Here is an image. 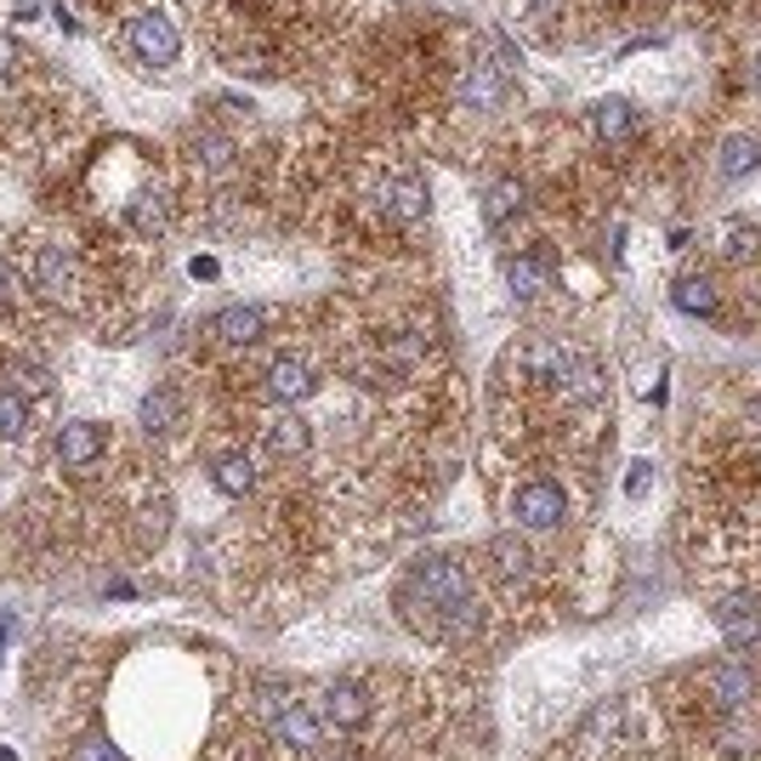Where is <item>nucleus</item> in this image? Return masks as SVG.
<instances>
[{"label":"nucleus","mask_w":761,"mask_h":761,"mask_svg":"<svg viewBox=\"0 0 761 761\" xmlns=\"http://www.w3.org/2000/svg\"><path fill=\"white\" fill-rule=\"evenodd\" d=\"M131 52H137L143 63H154V69H165V63H177V52H182L177 23H171V18H159V12L131 18Z\"/></svg>","instance_id":"nucleus-2"},{"label":"nucleus","mask_w":761,"mask_h":761,"mask_svg":"<svg viewBox=\"0 0 761 761\" xmlns=\"http://www.w3.org/2000/svg\"><path fill=\"white\" fill-rule=\"evenodd\" d=\"M671 302H676L682 313H716V290H710L705 279H682Z\"/></svg>","instance_id":"nucleus-19"},{"label":"nucleus","mask_w":761,"mask_h":761,"mask_svg":"<svg viewBox=\"0 0 761 761\" xmlns=\"http://www.w3.org/2000/svg\"><path fill=\"white\" fill-rule=\"evenodd\" d=\"M591 125H597V137L603 143H625L637 131V114H631V103H619V97H608V103H597L591 109Z\"/></svg>","instance_id":"nucleus-14"},{"label":"nucleus","mask_w":761,"mask_h":761,"mask_svg":"<svg viewBox=\"0 0 761 761\" xmlns=\"http://www.w3.org/2000/svg\"><path fill=\"white\" fill-rule=\"evenodd\" d=\"M467 103H478V109H494V103H501V80L489 75V63H472V75H467Z\"/></svg>","instance_id":"nucleus-20"},{"label":"nucleus","mask_w":761,"mask_h":761,"mask_svg":"<svg viewBox=\"0 0 761 761\" xmlns=\"http://www.w3.org/2000/svg\"><path fill=\"white\" fill-rule=\"evenodd\" d=\"M211 336L227 342V347H250V342H261V307H222V313L211 318Z\"/></svg>","instance_id":"nucleus-9"},{"label":"nucleus","mask_w":761,"mask_h":761,"mask_svg":"<svg viewBox=\"0 0 761 761\" xmlns=\"http://www.w3.org/2000/svg\"><path fill=\"white\" fill-rule=\"evenodd\" d=\"M103 444H109V433L97 421H69L57 433V460L63 467H91V460L103 455Z\"/></svg>","instance_id":"nucleus-6"},{"label":"nucleus","mask_w":761,"mask_h":761,"mask_svg":"<svg viewBox=\"0 0 761 761\" xmlns=\"http://www.w3.org/2000/svg\"><path fill=\"white\" fill-rule=\"evenodd\" d=\"M268 727H273V739L290 745V750H318V721L295 700H273L268 705Z\"/></svg>","instance_id":"nucleus-4"},{"label":"nucleus","mask_w":761,"mask_h":761,"mask_svg":"<svg viewBox=\"0 0 761 761\" xmlns=\"http://www.w3.org/2000/svg\"><path fill=\"white\" fill-rule=\"evenodd\" d=\"M716 625L734 648H750V642H761V603L756 597H727L716 608Z\"/></svg>","instance_id":"nucleus-7"},{"label":"nucleus","mask_w":761,"mask_h":761,"mask_svg":"<svg viewBox=\"0 0 761 761\" xmlns=\"http://www.w3.org/2000/svg\"><path fill=\"white\" fill-rule=\"evenodd\" d=\"M489 551L501 557V569H506V574H523V569H528V546H523V540H512V535H494V546H489Z\"/></svg>","instance_id":"nucleus-23"},{"label":"nucleus","mask_w":761,"mask_h":761,"mask_svg":"<svg viewBox=\"0 0 761 761\" xmlns=\"http://www.w3.org/2000/svg\"><path fill=\"white\" fill-rule=\"evenodd\" d=\"M517 205H523V188H517V182H501V188L489 193V205H483V216H489V222H506V216H512Z\"/></svg>","instance_id":"nucleus-22"},{"label":"nucleus","mask_w":761,"mask_h":761,"mask_svg":"<svg viewBox=\"0 0 761 761\" xmlns=\"http://www.w3.org/2000/svg\"><path fill=\"white\" fill-rule=\"evenodd\" d=\"M506 284H512L517 302H535V295L551 290V268H546L540 256H512L506 261Z\"/></svg>","instance_id":"nucleus-11"},{"label":"nucleus","mask_w":761,"mask_h":761,"mask_svg":"<svg viewBox=\"0 0 761 761\" xmlns=\"http://www.w3.org/2000/svg\"><path fill=\"white\" fill-rule=\"evenodd\" d=\"M512 512H517L523 528H557L562 517H569V501H562V489H557V483H523Z\"/></svg>","instance_id":"nucleus-3"},{"label":"nucleus","mask_w":761,"mask_h":761,"mask_svg":"<svg viewBox=\"0 0 761 761\" xmlns=\"http://www.w3.org/2000/svg\"><path fill=\"white\" fill-rule=\"evenodd\" d=\"M761 165V143L756 137H727V148H721V177H750Z\"/></svg>","instance_id":"nucleus-15"},{"label":"nucleus","mask_w":761,"mask_h":761,"mask_svg":"<svg viewBox=\"0 0 761 761\" xmlns=\"http://www.w3.org/2000/svg\"><path fill=\"white\" fill-rule=\"evenodd\" d=\"M313 387H318V381H313V370H307L302 358H279L273 370H268V392H273L279 404H302Z\"/></svg>","instance_id":"nucleus-10"},{"label":"nucleus","mask_w":761,"mask_h":761,"mask_svg":"<svg viewBox=\"0 0 761 761\" xmlns=\"http://www.w3.org/2000/svg\"><path fill=\"white\" fill-rule=\"evenodd\" d=\"M35 290H46V295L69 290V250L63 245H41L35 250Z\"/></svg>","instance_id":"nucleus-13"},{"label":"nucleus","mask_w":761,"mask_h":761,"mask_svg":"<svg viewBox=\"0 0 761 761\" xmlns=\"http://www.w3.org/2000/svg\"><path fill=\"white\" fill-rule=\"evenodd\" d=\"M216 489L222 494H250L256 489V467H250L245 455H222L216 460Z\"/></svg>","instance_id":"nucleus-16"},{"label":"nucleus","mask_w":761,"mask_h":761,"mask_svg":"<svg viewBox=\"0 0 761 761\" xmlns=\"http://www.w3.org/2000/svg\"><path fill=\"white\" fill-rule=\"evenodd\" d=\"M23 426H29V404H23V392L18 387H7L0 392V438H23Z\"/></svg>","instance_id":"nucleus-18"},{"label":"nucleus","mask_w":761,"mask_h":761,"mask_svg":"<svg viewBox=\"0 0 761 761\" xmlns=\"http://www.w3.org/2000/svg\"><path fill=\"white\" fill-rule=\"evenodd\" d=\"M268 438H273V449H279V455H302V449H307V421L284 415V421H273V426H268Z\"/></svg>","instance_id":"nucleus-21"},{"label":"nucleus","mask_w":761,"mask_h":761,"mask_svg":"<svg viewBox=\"0 0 761 761\" xmlns=\"http://www.w3.org/2000/svg\"><path fill=\"white\" fill-rule=\"evenodd\" d=\"M648 478H653V460H631V472H625V494H631V501H642V494H648Z\"/></svg>","instance_id":"nucleus-24"},{"label":"nucleus","mask_w":761,"mask_h":761,"mask_svg":"<svg viewBox=\"0 0 761 761\" xmlns=\"http://www.w3.org/2000/svg\"><path fill=\"white\" fill-rule=\"evenodd\" d=\"M324 716L336 727H363V721H370V693H363L358 682H336L324 693Z\"/></svg>","instance_id":"nucleus-8"},{"label":"nucleus","mask_w":761,"mask_h":761,"mask_svg":"<svg viewBox=\"0 0 761 761\" xmlns=\"http://www.w3.org/2000/svg\"><path fill=\"white\" fill-rule=\"evenodd\" d=\"M177 415H182V404H177V392H148V399H143V426H148V433H171V426H177Z\"/></svg>","instance_id":"nucleus-17"},{"label":"nucleus","mask_w":761,"mask_h":761,"mask_svg":"<svg viewBox=\"0 0 761 761\" xmlns=\"http://www.w3.org/2000/svg\"><path fill=\"white\" fill-rule=\"evenodd\" d=\"M12 69H18V46H12L7 35H0V80H7Z\"/></svg>","instance_id":"nucleus-26"},{"label":"nucleus","mask_w":761,"mask_h":761,"mask_svg":"<svg viewBox=\"0 0 761 761\" xmlns=\"http://www.w3.org/2000/svg\"><path fill=\"white\" fill-rule=\"evenodd\" d=\"M0 761H18V756H12V750H0Z\"/></svg>","instance_id":"nucleus-27"},{"label":"nucleus","mask_w":761,"mask_h":761,"mask_svg":"<svg viewBox=\"0 0 761 761\" xmlns=\"http://www.w3.org/2000/svg\"><path fill=\"white\" fill-rule=\"evenodd\" d=\"M75 761H120V756H114L109 739H80V745H75Z\"/></svg>","instance_id":"nucleus-25"},{"label":"nucleus","mask_w":761,"mask_h":761,"mask_svg":"<svg viewBox=\"0 0 761 761\" xmlns=\"http://www.w3.org/2000/svg\"><path fill=\"white\" fill-rule=\"evenodd\" d=\"M700 682H705V693H710L721 710H745V705H750V693H756L750 671H745V665H727V659H721V665H705Z\"/></svg>","instance_id":"nucleus-5"},{"label":"nucleus","mask_w":761,"mask_h":761,"mask_svg":"<svg viewBox=\"0 0 761 761\" xmlns=\"http://www.w3.org/2000/svg\"><path fill=\"white\" fill-rule=\"evenodd\" d=\"M387 216H392V222H404V227L421 222V216H426V188H421L415 177H399V182L387 188Z\"/></svg>","instance_id":"nucleus-12"},{"label":"nucleus","mask_w":761,"mask_h":761,"mask_svg":"<svg viewBox=\"0 0 761 761\" xmlns=\"http://www.w3.org/2000/svg\"><path fill=\"white\" fill-rule=\"evenodd\" d=\"M410 591H421L426 597V619L433 625H472V585H467V574H460V562H449V557H438V562H426V569H415L410 574Z\"/></svg>","instance_id":"nucleus-1"}]
</instances>
